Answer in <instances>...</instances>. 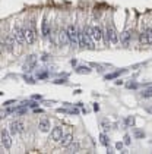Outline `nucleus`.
<instances>
[{"mask_svg":"<svg viewBox=\"0 0 152 154\" xmlns=\"http://www.w3.org/2000/svg\"><path fill=\"white\" fill-rule=\"evenodd\" d=\"M63 135H65V132H63L62 126H56V128L51 129V140L54 141V142H60L62 138H63Z\"/></svg>","mask_w":152,"mask_h":154,"instance_id":"obj_10","label":"nucleus"},{"mask_svg":"<svg viewBox=\"0 0 152 154\" xmlns=\"http://www.w3.org/2000/svg\"><path fill=\"white\" fill-rule=\"evenodd\" d=\"M72 142H73V135H72V134H65L62 141H60V145H62L63 148H67Z\"/></svg>","mask_w":152,"mask_h":154,"instance_id":"obj_14","label":"nucleus"},{"mask_svg":"<svg viewBox=\"0 0 152 154\" xmlns=\"http://www.w3.org/2000/svg\"><path fill=\"white\" fill-rule=\"evenodd\" d=\"M32 98H34V100H41V96H37V94H35V96H32Z\"/></svg>","mask_w":152,"mask_h":154,"instance_id":"obj_32","label":"nucleus"},{"mask_svg":"<svg viewBox=\"0 0 152 154\" xmlns=\"http://www.w3.org/2000/svg\"><path fill=\"white\" fill-rule=\"evenodd\" d=\"M135 137H138V138H143V137H145V134H143V132H140V131H136V132H135Z\"/></svg>","mask_w":152,"mask_h":154,"instance_id":"obj_27","label":"nucleus"},{"mask_svg":"<svg viewBox=\"0 0 152 154\" xmlns=\"http://www.w3.org/2000/svg\"><path fill=\"white\" fill-rule=\"evenodd\" d=\"M12 147V132L7 129L1 131V150H10Z\"/></svg>","mask_w":152,"mask_h":154,"instance_id":"obj_4","label":"nucleus"},{"mask_svg":"<svg viewBox=\"0 0 152 154\" xmlns=\"http://www.w3.org/2000/svg\"><path fill=\"white\" fill-rule=\"evenodd\" d=\"M79 46L81 49H94V41L89 34V27L79 29Z\"/></svg>","mask_w":152,"mask_h":154,"instance_id":"obj_1","label":"nucleus"},{"mask_svg":"<svg viewBox=\"0 0 152 154\" xmlns=\"http://www.w3.org/2000/svg\"><path fill=\"white\" fill-rule=\"evenodd\" d=\"M66 31H67V37H69V44L72 47H78L79 46V29L76 28V25L70 24Z\"/></svg>","mask_w":152,"mask_h":154,"instance_id":"obj_2","label":"nucleus"},{"mask_svg":"<svg viewBox=\"0 0 152 154\" xmlns=\"http://www.w3.org/2000/svg\"><path fill=\"white\" fill-rule=\"evenodd\" d=\"M38 129H40L41 132H48V131H50V120H48L47 117L40 119V122H38Z\"/></svg>","mask_w":152,"mask_h":154,"instance_id":"obj_13","label":"nucleus"},{"mask_svg":"<svg viewBox=\"0 0 152 154\" xmlns=\"http://www.w3.org/2000/svg\"><path fill=\"white\" fill-rule=\"evenodd\" d=\"M101 128H102L104 131H108V129H110V123L104 120V122H101Z\"/></svg>","mask_w":152,"mask_h":154,"instance_id":"obj_24","label":"nucleus"},{"mask_svg":"<svg viewBox=\"0 0 152 154\" xmlns=\"http://www.w3.org/2000/svg\"><path fill=\"white\" fill-rule=\"evenodd\" d=\"M105 31H107V34H108V38H110V44H117V43H119V34H117L116 28H114L113 25H108Z\"/></svg>","mask_w":152,"mask_h":154,"instance_id":"obj_12","label":"nucleus"},{"mask_svg":"<svg viewBox=\"0 0 152 154\" xmlns=\"http://www.w3.org/2000/svg\"><path fill=\"white\" fill-rule=\"evenodd\" d=\"M15 103H16V100H7V101H4V104H3V106H4V107H7V106L15 104Z\"/></svg>","mask_w":152,"mask_h":154,"instance_id":"obj_26","label":"nucleus"},{"mask_svg":"<svg viewBox=\"0 0 152 154\" xmlns=\"http://www.w3.org/2000/svg\"><path fill=\"white\" fill-rule=\"evenodd\" d=\"M99 141H101V144H102L104 147H108V145H110V138H108L107 134H101V135H99Z\"/></svg>","mask_w":152,"mask_h":154,"instance_id":"obj_19","label":"nucleus"},{"mask_svg":"<svg viewBox=\"0 0 152 154\" xmlns=\"http://www.w3.org/2000/svg\"><path fill=\"white\" fill-rule=\"evenodd\" d=\"M15 37H16V41L18 44H24V43H27V38H25V28H22V27H16L13 31Z\"/></svg>","mask_w":152,"mask_h":154,"instance_id":"obj_9","label":"nucleus"},{"mask_svg":"<svg viewBox=\"0 0 152 154\" xmlns=\"http://www.w3.org/2000/svg\"><path fill=\"white\" fill-rule=\"evenodd\" d=\"M25 38L27 44H34L37 40V29L34 27V21H31L29 27H25Z\"/></svg>","mask_w":152,"mask_h":154,"instance_id":"obj_3","label":"nucleus"},{"mask_svg":"<svg viewBox=\"0 0 152 154\" xmlns=\"http://www.w3.org/2000/svg\"><path fill=\"white\" fill-rule=\"evenodd\" d=\"M130 142H132V138H130L129 135H126V137H125V144H126V145H129Z\"/></svg>","mask_w":152,"mask_h":154,"instance_id":"obj_28","label":"nucleus"},{"mask_svg":"<svg viewBox=\"0 0 152 154\" xmlns=\"http://www.w3.org/2000/svg\"><path fill=\"white\" fill-rule=\"evenodd\" d=\"M22 106H29V107H38V103L37 101H24Z\"/></svg>","mask_w":152,"mask_h":154,"instance_id":"obj_23","label":"nucleus"},{"mask_svg":"<svg viewBox=\"0 0 152 154\" xmlns=\"http://www.w3.org/2000/svg\"><path fill=\"white\" fill-rule=\"evenodd\" d=\"M65 82H66L65 79H56L54 81V84H65Z\"/></svg>","mask_w":152,"mask_h":154,"instance_id":"obj_29","label":"nucleus"},{"mask_svg":"<svg viewBox=\"0 0 152 154\" xmlns=\"http://www.w3.org/2000/svg\"><path fill=\"white\" fill-rule=\"evenodd\" d=\"M127 88L136 90V88H139V84H136V82H129V84H127Z\"/></svg>","mask_w":152,"mask_h":154,"instance_id":"obj_25","label":"nucleus"},{"mask_svg":"<svg viewBox=\"0 0 152 154\" xmlns=\"http://www.w3.org/2000/svg\"><path fill=\"white\" fill-rule=\"evenodd\" d=\"M16 37H15V34L12 32V34H7L6 37H4V40H3V49L6 50V52H13L15 46H16Z\"/></svg>","mask_w":152,"mask_h":154,"instance_id":"obj_5","label":"nucleus"},{"mask_svg":"<svg viewBox=\"0 0 152 154\" xmlns=\"http://www.w3.org/2000/svg\"><path fill=\"white\" fill-rule=\"evenodd\" d=\"M142 97H145V98L152 97V87L148 88V90H145V91H142Z\"/></svg>","mask_w":152,"mask_h":154,"instance_id":"obj_22","label":"nucleus"},{"mask_svg":"<svg viewBox=\"0 0 152 154\" xmlns=\"http://www.w3.org/2000/svg\"><path fill=\"white\" fill-rule=\"evenodd\" d=\"M130 38H132L130 32H129V31H125V32H123V35H122V43H123V46H129Z\"/></svg>","mask_w":152,"mask_h":154,"instance_id":"obj_17","label":"nucleus"},{"mask_svg":"<svg viewBox=\"0 0 152 154\" xmlns=\"http://www.w3.org/2000/svg\"><path fill=\"white\" fill-rule=\"evenodd\" d=\"M57 41H59V46H60V47H66V46H69L67 31L60 29V31H59V34H57Z\"/></svg>","mask_w":152,"mask_h":154,"instance_id":"obj_8","label":"nucleus"},{"mask_svg":"<svg viewBox=\"0 0 152 154\" xmlns=\"http://www.w3.org/2000/svg\"><path fill=\"white\" fill-rule=\"evenodd\" d=\"M9 131L12 132V135H16V134H24V131H25V125H24L21 120H13V122L9 125Z\"/></svg>","mask_w":152,"mask_h":154,"instance_id":"obj_6","label":"nucleus"},{"mask_svg":"<svg viewBox=\"0 0 152 154\" xmlns=\"http://www.w3.org/2000/svg\"><path fill=\"white\" fill-rule=\"evenodd\" d=\"M125 125H126V128H133V126H135V117H133V116L126 117L125 119Z\"/></svg>","mask_w":152,"mask_h":154,"instance_id":"obj_20","label":"nucleus"},{"mask_svg":"<svg viewBox=\"0 0 152 154\" xmlns=\"http://www.w3.org/2000/svg\"><path fill=\"white\" fill-rule=\"evenodd\" d=\"M48 59H50V56H47V55H44V56H42V60H44V62H47Z\"/></svg>","mask_w":152,"mask_h":154,"instance_id":"obj_31","label":"nucleus"},{"mask_svg":"<svg viewBox=\"0 0 152 154\" xmlns=\"http://www.w3.org/2000/svg\"><path fill=\"white\" fill-rule=\"evenodd\" d=\"M122 147H123L122 142H117V144H116V148H117V150H122Z\"/></svg>","mask_w":152,"mask_h":154,"instance_id":"obj_30","label":"nucleus"},{"mask_svg":"<svg viewBox=\"0 0 152 154\" xmlns=\"http://www.w3.org/2000/svg\"><path fill=\"white\" fill-rule=\"evenodd\" d=\"M126 70L122 69V70H117V72H113V73H110V75H105V79L107 81H110V79H114V78H117V76H120L122 73H125Z\"/></svg>","mask_w":152,"mask_h":154,"instance_id":"obj_18","label":"nucleus"},{"mask_svg":"<svg viewBox=\"0 0 152 154\" xmlns=\"http://www.w3.org/2000/svg\"><path fill=\"white\" fill-rule=\"evenodd\" d=\"M41 29H42V35H44V37H48V35H50V25H48V21H47V19L42 21Z\"/></svg>","mask_w":152,"mask_h":154,"instance_id":"obj_16","label":"nucleus"},{"mask_svg":"<svg viewBox=\"0 0 152 154\" xmlns=\"http://www.w3.org/2000/svg\"><path fill=\"white\" fill-rule=\"evenodd\" d=\"M66 150H67L66 153H72V154L79 153V151H81V142H79V141H73V142L70 144Z\"/></svg>","mask_w":152,"mask_h":154,"instance_id":"obj_15","label":"nucleus"},{"mask_svg":"<svg viewBox=\"0 0 152 154\" xmlns=\"http://www.w3.org/2000/svg\"><path fill=\"white\" fill-rule=\"evenodd\" d=\"M146 112L149 113V114H152V107H146Z\"/></svg>","mask_w":152,"mask_h":154,"instance_id":"obj_33","label":"nucleus"},{"mask_svg":"<svg viewBox=\"0 0 152 154\" xmlns=\"http://www.w3.org/2000/svg\"><path fill=\"white\" fill-rule=\"evenodd\" d=\"M75 70H76L78 73H91V69H89L88 66H78Z\"/></svg>","mask_w":152,"mask_h":154,"instance_id":"obj_21","label":"nucleus"},{"mask_svg":"<svg viewBox=\"0 0 152 154\" xmlns=\"http://www.w3.org/2000/svg\"><path fill=\"white\" fill-rule=\"evenodd\" d=\"M89 34H91V38L94 43H98L102 37V31L98 25H94V27H89Z\"/></svg>","mask_w":152,"mask_h":154,"instance_id":"obj_7","label":"nucleus"},{"mask_svg":"<svg viewBox=\"0 0 152 154\" xmlns=\"http://www.w3.org/2000/svg\"><path fill=\"white\" fill-rule=\"evenodd\" d=\"M140 41L146 46H152V28H145L140 35Z\"/></svg>","mask_w":152,"mask_h":154,"instance_id":"obj_11","label":"nucleus"}]
</instances>
